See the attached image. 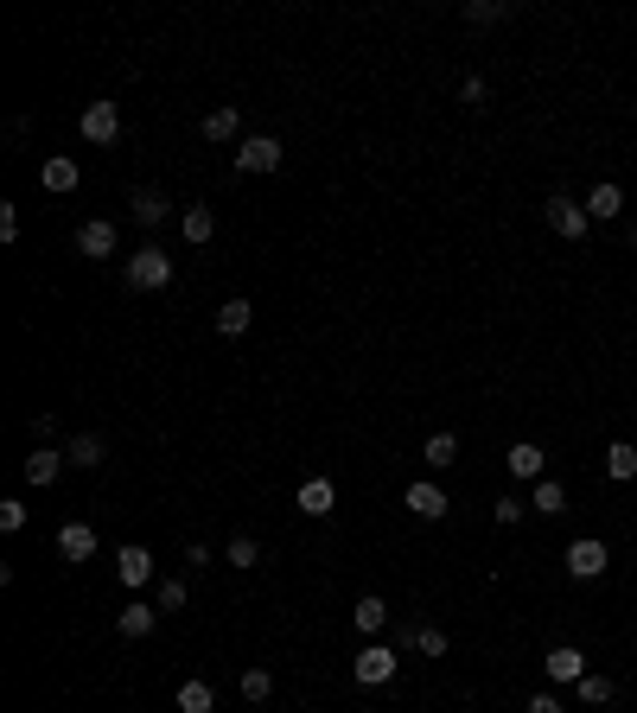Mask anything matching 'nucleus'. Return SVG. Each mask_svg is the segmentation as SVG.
I'll return each instance as SVG.
<instances>
[{"mask_svg":"<svg viewBox=\"0 0 637 713\" xmlns=\"http://www.w3.org/2000/svg\"><path fill=\"white\" fill-rule=\"evenodd\" d=\"M58 554H64V561H90V554H96V529L90 523H64L58 529Z\"/></svg>","mask_w":637,"mask_h":713,"instance_id":"nucleus-16","label":"nucleus"},{"mask_svg":"<svg viewBox=\"0 0 637 713\" xmlns=\"http://www.w3.org/2000/svg\"><path fill=\"white\" fill-rule=\"evenodd\" d=\"M580 204H587V217H593V223H612L618 211H625V191H618V185L606 179V185H593V191H587V198H580Z\"/></svg>","mask_w":637,"mask_h":713,"instance_id":"nucleus-15","label":"nucleus"},{"mask_svg":"<svg viewBox=\"0 0 637 713\" xmlns=\"http://www.w3.org/2000/svg\"><path fill=\"white\" fill-rule=\"evenodd\" d=\"M529 510H542V516H561V510H567V484H555V478H536V497H529Z\"/></svg>","mask_w":637,"mask_h":713,"instance_id":"nucleus-25","label":"nucleus"},{"mask_svg":"<svg viewBox=\"0 0 637 713\" xmlns=\"http://www.w3.org/2000/svg\"><path fill=\"white\" fill-rule=\"evenodd\" d=\"M153 624H160V605H141V599H134L128 612L115 618V631H122V637H153Z\"/></svg>","mask_w":637,"mask_h":713,"instance_id":"nucleus-23","label":"nucleus"},{"mask_svg":"<svg viewBox=\"0 0 637 713\" xmlns=\"http://www.w3.org/2000/svg\"><path fill=\"white\" fill-rule=\"evenodd\" d=\"M128 211H134V217H141V223H166V217H172V198H166V191H160V185H134V198H128Z\"/></svg>","mask_w":637,"mask_h":713,"instance_id":"nucleus-9","label":"nucleus"},{"mask_svg":"<svg viewBox=\"0 0 637 713\" xmlns=\"http://www.w3.org/2000/svg\"><path fill=\"white\" fill-rule=\"evenodd\" d=\"M402 503L421 516V523H440V516H446V491H440V484H427V478H421V484H408Z\"/></svg>","mask_w":637,"mask_h":713,"instance_id":"nucleus-8","label":"nucleus"},{"mask_svg":"<svg viewBox=\"0 0 637 713\" xmlns=\"http://www.w3.org/2000/svg\"><path fill=\"white\" fill-rule=\"evenodd\" d=\"M223 561H230V567H243V573H249L255 561H262V542H255V535H236V542H230V548H223Z\"/></svg>","mask_w":637,"mask_h":713,"instance_id":"nucleus-30","label":"nucleus"},{"mask_svg":"<svg viewBox=\"0 0 637 713\" xmlns=\"http://www.w3.org/2000/svg\"><path fill=\"white\" fill-rule=\"evenodd\" d=\"M172 701H179V713H217V688L211 682H179V694H172Z\"/></svg>","mask_w":637,"mask_h":713,"instance_id":"nucleus-21","label":"nucleus"},{"mask_svg":"<svg viewBox=\"0 0 637 713\" xmlns=\"http://www.w3.org/2000/svg\"><path fill=\"white\" fill-rule=\"evenodd\" d=\"M77 128H83L90 147H115L122 141V109H115V102H90V109L77 115Z\"/></svg>","mask_w":637,"mask_h":713,"instance_id":"nucleus-2","label":"nucleus"},{"mask_svg":"<svg viewBox=\"0 0 637 713\" xmlns=\"http://www.w3.org/2000/svg\"><path fill=\"white\" fill-rule=\"evenodd\" d=\"M606 567H612V554H606V542H593V535H580V542L567 548V573H574V580H599Z\"/></svg>","mask_w":637,"mask_h":713,"instance_id":"nucleus-6","label":"nucleus"},{"mask_svg":"<svg viewBox=\"0 0 637 713\" xmlns=\"http://www.w3.org/2000/svg\"><path fill=\"white\" fill-rule=\"evenodd\" d=\"M485 96H491V83H485V77H466V83H459V102H472V109H478Z\"/></svg>","mask_w":637,"mask_h":713,"instance_id":"nucleus-36","label":"nucleus"},{"mask_svg":"<svg viewBox=\"0 0 637 713\" xmlns=\"http://www.w3.org/2000/svg\"><path fill=\"white\" fill-rule=\"evenodd\" d=\"M281 141H274V134H249L243 147H236V172H281Z\"/></svg>","mask_w":637,"mask_h":713,"instance_id":"nucleus-4","label":"nucleus"},{"mask_svg":"<svg viewBox=\"0 0 637 713\" xmlns=\"http://www.w3.org/2000/svg\"><path fill=\"white\" fill-rule=\"evenodd\" d=\"M395 663H402V656L389 650V643H364V650H357V663H351V675L364 688H383V682H395Z\"/></svg>","mask_w":637,"mask_h":713,"instance_id":"nucleus-3","label":"nucleus"},{"mask_svg":"<svg viewBox=\"0 0 637 713\" xmlns=\"http://www.w3.org/2000/svg\"><path fill=\"white\" fill-rule=\"evenodd\" d=\"M529 713H567V707L555 701V694H536V701H529Z\"/></svg>","mask_w":637,"mask_h":713,"instance_id":"nucleus-39","label":"nucleus"},{"mask_svg":"<svg viewBox=\"0 0 637 713\" xmlns=\"http://www.w3.org/2000/svg\"><path fill=\"white\" fill-rule=\"evenodd\" d=\"M179 236L192 242V249H204V242L217 236V217L204 211V204H185V217H179Z\"/></svg>","mask_w":637,"mask_h":713,"instance_id":"nucleus-20","label":"nucleus"},{"mask_svg":"<svg viewBox=\"0 0 637 713\" xmlns=\"http://www.w3.org/2000/svg\"><path fill=\"white\" fill-rule=\"evenodd\" d=\"M51 433H58V421H51V414H32V440H39V446H45V440H51Z\"/></svg>","mask_w":637,"mask_h":713,"instance_id":"nucleus-38","label":"nucleus"},{"mask_svg":"<svg viewBox=\"0 0 637 713\" xmlns=\"http://www.w3.org/2000/svg\"><path fill=\"white\" fill-rule=\"evenodd\" d=\"M153 605H160V612H179V605H185V580H160V593H153Z\"/></svg>","mask_w":637,"mask_h":713,"instance_id":"nucleus-32","label":"nucleus"},{"mask_svg":"<svg viewBox=\"0 0 637 713\" xmlns=\"http://www.w3.org/2000/svg\"><path fill=\"white\" fill-rule=\"evenodd\" d=\"M606 478H618V484L637 478V446H631V440H612V446H606Z\"/></svg>","mask_w":637,"mask_h":713,"instance_id":"nucleus-24","label":"nucleus"},{"mask_svg":"<svg viewBox=\"0 0 637 713\" xmlns=\"http://www.w3.org/2000/svg\"><path fill=\"white\" fill-rule=\"evenodd\" d=\"M0 529H7V535H20V529H26V503H20V497L0 503Z\"/></svg>","mask_w":637,"mask_h":713,"instance_id":"nucleus-33","label":"nucleus"},{"mask_svg":"<svg viewBox=\"0 0 637 713\" xmlns=\"http://www.w3.org/2000/svg\"><path fill=\"white\" fill-rule=\"evenodd\" d=\"M574 688H580V701H587V707H606V701H612V694H618V688H612V675H593V669H587V675H580V682H574Z\"/></svg>","mask_w":637,"mask_h":713,"instance_id":"nucleus-28","label":"nucleus"},{"mask_svg":"<svg viewBox=\"0 0 637 713\" xmlns=\"http://www.w3.org/2000/svg\"><path fill=\"white\" fill-rule=\"evenodd\" d=\"M587 204H580V198H548V230H555V236H567V242H580V236H587Z\"/></svg>","mask_w":637,"mask_h":713,"instance_id":"nucleus-5","label":"nucleus"},{"mask_svg":"<svg viewBox=\"0 0 637 713\" xmlns=\"http://www.w3.org/2000/svg\"><path fill=\"white\" fill-rule=\"evenodd\" d=\"M421 459H427V465H440V472H446V465H453V459H459V440H453V433H427V446H421Z\"/></svg>","mask_w":637,"mask_h":713,"instance_id":"nucleus-27","label":"nucleus"},{"mask_svg":"<svg viewBox=\"0 0 637 713\" xmlns=\"http://www.w3.org/2000/svg\"><path fill=\"white\" fill-rule=\"evenodd\" d=\"M249 325H255V306H249V300H223V306H217V332H223V338H243Z\"/></svg>","mask_w":637,"mask_h":713,"instance_id":"nucleus-22","label":"nucleus"},{"mask_svg":"<svg viewBox=\"0 0 637 713\" xmlns=\"http://www.w3.org/2000/svg\"><path fill=\"white\" fill-rule=\"evenodd\" d=\"M523 516H529L523 497H497V523H523Z\"/></svg>","mask_w":637,"mask_h":713,"instance_id":"nucleus-35","label":"nucleus"},{"mask_svg":"<svg viewBox=\"0 0 637 713\" xmlns=\"http://www.w3.org/2000/svg\"><path fill=\"white\" fill-rule=\"evenodd\" d=\"M115 242H122V236H115V223H109V217H90V223L77 230V249L90 255V262H109V255H115Z\"/></svg>","mask_w":637,"mask_h":713,"instance_id":"nucleus-7","label":"nucleus"},{"mask_svg":"<svg viewBox=\"0 0 637 713\" xmlns=\"http://www.w3.org/2000/svg\"><path fill=\"white\" fill-rule=\"evenodd\" d=\"M274 694V675L268 669H243V701H268Z\"/></svg>","mask_w":637,"mask_h":713,"instance_id":"nucleus-31","label":"nucleus"},{"mask_svg":"<svg viewBox=\"0 0 637 713\" xmlns=\"http://www.w3.org/2000/svg\"><path fill=\"white\" fill-rule=\"evenodd\" d=\"M415 650H421V656H446V631H434V624H421V631H415Z\"/></svg>","mask_w":637,"mask_h":713,"instance_id":"nucleus-34","label":"nucleus"},{"mask_svg":"<svg viewBox=\"0 0 637 713\" xmlns=\"http://www.w3.org/2000/svg\"><path fill=\"white\" fill-rule=\"evenodd\" d=\"M64 465H71L64 452H51V446H32V459H26V484H39V491H45V484H58V472H64Z\"/></svg>","mask_w":637,"mask_h":713,"instance_id":"nucleus-13","label":"nucleus"},{"mask_svg":"<svg viewBox=\"0 0 637 713\" xmlns=\"http://www.w3.org/2000/svg\"><path fill=\"white\" fill-rule=\"evenodd\" d=\"M389 599L383 593H364V599H357V612H351V624H357V631H364V637H376V631H389Z\"/></svg>","mask_w":637,"mask_h":713,"instance_id":"nucleus-11","label":"nucleus"},{"mask_svg":"<svg viewBox=\"0 0 637 713\" xmlns=\"http://www.w3.org/2000/svg\"><path fill=\"white\" fill-rule=\"evenodd\" d=\"M332 503H338L332 478H306L300 484V516H332Z\"/></svg>","mask_w":637,"mask_h":713,"instance_id":"nucleus-19","label":"nucleus"},{"mask_svg":"<svg viewBox=\"0 0 637 713\" xmlns=\"http://www.w3.org/2000/svg\"><path fill=\"white\" fill-rule=\"evenodd\" d=\"M64 459H71V465H83V472H96V465L109 459V440H102V433H77V440L64 446Z\"/></svg>","mask_w":637,"mask_h":713,"instance_id":"nucleus-18","label":"nucleus"},{"mask_svg":"<svg viewBox=\"0 0 637 713\" xmlns=\"http://www.w3.org/2000/svg\"><path fill=\"white\" fill-rule=\"evenodd\" d=\"M77 179H83V166L71 160V153H51V160L39 166V185L45 191H77Z\"/></svg>","mask_w":637,"mask_h":713,"instance_id":"nucleus-10","label":"nucleus"},{"mask_svg":"<svg viewBox=\"0 0 637 713\" xmlns=\"http://www.w3.org/2000/svg\"><path fill=\"white\" fill-rule=\"evenodd\" d=\"M504 465H510V478H529V484H536V478H542V465H548V452H542L536 440H516Z\"/></svg>","mask_w":637,"mask_h":713,"instance_id":"nucleus-12","label":"nucleus"},{"mask_svg":"<svg viewBox=\"0 0 637 713\" xmlns=\"http://www.w3.org/2000/svg\"><path fill=\"white\" fill-rule=\"evenodd\" d=\"M20 236V211H13V204H0V242H13Z\"/></svg>","mask_w":637,"mask_h":713,"instance_id":"nucleus-37","label":"nucleus"},{"mask_svg":"<svg viewBox=\"0 0 637 713\" xmlns=\"http://www.w3.org/2000/svg\"><path fill=\"white\" fill-rule=\"evenodd\" d=\"M580 675H587V656H580L574 643H555V650H548V682H580Z\"/></svg>","mask_w":637,"mask_h":713,"instance_id":"nucleus-14","label":"nucleus"},{"mask_svg":"<svg viewBox=\"0 0 637 713\" xmlns=\"http://www.w3.org/2000/svg\"><path fill=\"white\" fill-rule=\"evenodd\" d=\"M631 249H637V230H631Z\"/></svg>","mask_w":637,"mask_h":713,"instance_id":"nucleus-40","label":"nucleus"},{"mask_svg":"<svg viewBox=\"0 0 637 713\" xmlns=\"http://www.w3.org/2000/svg\"><path fill=\"white\" fill-rule=\"evenodd\" d=\"M466 20L472 26H497V20H510V0H466Z\"/></svg>","mask_w":637,"mask_h":713,"instance_id":"nucleus-29","label":"nucleus"},{"mask_svg":"<svg viewBox=\"0 0 637 713\" xmlns=\"http://www.w3.org/2000/svg\"><path fill=\"white\" fill-rule=\"evenodd\" d=\"M115 573H122V586L141 593V586L153 580V554H147V548H122V554H115Z\"/></svg>","mask_w":637,"mask_h":713,"instance_id":"nucleus-17","label":"nucleus"},{"mask_svg":"<svg viewBox=\"0 0 637 713\" xmlns=\"http://www.w3.org/2000/svg\"><path fill=\"white\" fill-rule=\"evenodd\" d=\"M236 128H243V115L223 102V109H211L204 115V141H236Z\"/></svg>","mask_w":637,"mask_h":713,"instance_id":"nucleus-26","label":"nucleus"},{"mask_svg":"<svg viewBox=\"0 0 637 713\" xmlns=\"http://www.w3.org/2000/svg\"><path fill=\"white\" fill-rule=\"evenodd\" d=\"M166 281H172V255H166V249H153V242H147L141 255H128V287H141V293H160Z\"/></svg>","mask_w":637,"mask_h":713,"instance_id":"nucleus-1","label":"nucleus"}]
</instances>
